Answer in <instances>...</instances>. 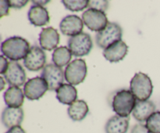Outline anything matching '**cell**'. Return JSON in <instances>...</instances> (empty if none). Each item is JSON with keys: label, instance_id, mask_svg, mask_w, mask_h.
<instances>
[{"label": "cell", "instance_id": "obj_30", "mask_svg": "<svg viewBox=\"0 0 160 133\" xmlns=\"http://www.w3.org/2000/svg\"><path fill=\"white\" fill-rule=\"evenodd\" d=\"M5 133H26L21 126H16L9 128L6 132Z\"/></svg>", "mask_w": 160, "mask_h": 133}, {"label": "cell", "instance_id": "obj_17", "mask_svg": "<svg viewBox=\"0 0 160 133\" xmlns=\"http://www.w3.org/2000/svg\"><path fill=\"white\" fill-rule=\"evenodd\" d=\"M28 19L33 25L42 27L49 23L50 17L48 10L41 5H34L30 8L28 13Z\"/></svg>", "mask_w": 160, "mask_h": 133}, {"label": "cell", "instance_id": "obj_21", "mask_svg": "<svg viewBox=\"0 0 160 133\" xmlns=\"http://www.w3.org/2000/svg\"><path fill=\"white\" fill-rule=\"evenodd\" d=\"M89 112V108L87 103L84 100H76L70 105L67 113L70 118L74 121H81L87 116Z\"/></svg>", "mask_w": 160, "mask_h": 133}, {"label": "cell", "instance_id": "obj_18", "mask_svg": "<svg viewBox=\"0 0 160 133\" xmlns=\"http://www.w3.org/2000/svg\"><path fill=\"white\" fill-rule=\"evenodd\" d=\"M129 117L112 116L105 125L106 133H127L129 128Z\"/></svg>", "mask_w": 160, "mask_h": 133}, {"label": "cell", "instance_id": "obj_11", "mask_svg": "<svg viewBox=\"0 0 160 133\" xmlns=\"http://www.w3.org/2000/svg\"><path fill=\"white\" fill-rule=\"evenodd\" d=\"M4 77L11 86L20 87L26 84L25 81L27 76L24 69L16 61H10L9 63V67L5 73Z\"/></svg>", "mask_w": 160, "mask_h": 133}, {"label": "cell", "instance_id": "obj_5", "mask_svg": "<svg viewBox=\"0 0 160 133\" xmlns=\"http://www.w3.org/2000/svg\"><path fill=\"white\" fill-rule=\"evenodd\" d=\"M88 73V67L84 59H76L70 62L66 67L64 76L67 82L77 85L85 79Z\"/></svg>", "mask_w": 160, "mask_h": 133}, {"label": "cell", "instance_id": "obj_4", "mask_svg": "<svg viewBox=\"0 0 160 133\" xmlns=\"http://www.w3.org/2000/svg\"><path fill=\"white\" fill-rule=\"evenodd\" d=\"M123 35V30L118 23L109 22L106 28L96 34L95 40L100 48L106 49L112 44L120 41Z\"/></svg>", "mask_w": 160, "mask_h": 133}, {"label": "cell", "instance_id": "obj_6", "mask_svg": "<svg viewBox=\"0 0 160 133\" xmlns=\"http://www.w3.org/2000/svg\"><path fill=\"white\" fill-rule=\"evenodd\" d=\"M68 47L72 55L79 57L89 54L93 47V42L90 34L82 32L69 39Z\"/></svg>", "mask_w": 160, "mask_h": 133}, {"label": "cell", "instance_id": "obj_2", "mask_svg": "<svg viewBox=\"0 0 160 133\" xmlns=\"http://www.w3.org/2000/svg\"><path fill=\"white\" fill-rule=\"evenodd\" d=\"M137 99L131 90L118 91L116 92L112 99V106L117 115L120 117H129L133 112L136 105Z\"/></svg>", "mask_w": 160, "mask_h": 133}, {"label": "cell", "instance_id": "obj_27", "mask_svg": "<svg viewBox=\"0 0 160 133\" xmlns=\"http://www.w3.org/2000/svg\"><path fill=\"white\" fill-rule=\"evenodd\" d=\"M28 3V1H20V0H12V1H9V7L14 8V9H21L23 6H25L27 5V3Z\"/></svg>", "mask_w": 160, "mask_h": 133}, {"label": "cell", "instance_id": "obj_10", "mask_svg": "<svg viewBox=\"0 0 160 133\" xmlns=\"http://www.w3.org/2000/svg\"><path fill=\"white\" fill-rule=\"evenodd\" d=\"M23 64L28 70L38 71L44 68L46 64V55L44 50L38 46H32L24 58Z\"/></svg>", "mask_w": 160, "mask_h": 133}, {"label": "cell", "instance_id": "obj_3", "mask_svg": "<svg viewBox=\"0 0 160 133\" xmlns=\"http://www.w3.org/2000/svg\"><path fill=\"white\" fill-rule=\"evenodd\" d=\"M131 91L138 100H148L152 95L153 85L151 78L145 74L136 73L131 81Z\"/></svg>", "mask_w": 160, "mask_h": 133}, {"label": "cell", "instance_id": "obj_16", "mask_svg": "<svg viewBox=\"0 0 160 133\" xmlns=\"http://www.w3.org/2000/svg\"><path fill=\"white\" fill-rule=\"evenodd\" d=\"M156 112V105L151 100H138L133 110V117L139 122L146 121Z\"/></svg>", "mask_w": 160, "mask_h": 133}, {"label": "cell", "instance_id": "obj_9", "mask_svg": "<svg viewBox=\"0 0 160 133\" xmlns=\"http://www.w3.org/2000/svg\"><path fill=\"white\" fill-rule=\"evenodd\" d=\"M48 90L47 82L42 77H35L28 80L24 84V95L28 100H36L42 98Z\"/></svg>", "mask_w": 160, "mask_h": 133}, {"label": "cell", "instance_id": "obj_7", "mask_svg": "<svg viewBox=\"0 0 160 133\" xmlns=\"http://www.w3.org/2000/svg\"><path fill=\"white\" fill-rule=\"evenodd\" d=\"M82 20L88 29L97 32L102 31L109 23L106 13L90 8L83 13Z\"/></svg>", "mask_w": 160, "mask_h": 133}, {"label": "cell", "instance_id": "obj_25", "mask_svg": "<svg viewBox=\"0 0 160 133\" xmlns=\"http://www.w3.org/2000/svg\"><path fill=\"white\" fill-rule=\"evenodd\" d=\"M88 7L90 9H95L98 10L106 12L109 7V2L106 0L101 1H89Z\"/></svg>", "mask_w": 160, "mask_h": 133}, {"label": "cell", "instance_id": "obj_29", "mask_svg": "<svg viewBox=\"0 0 160 133\" xmlns=\"http://www.w3.org/2000/svg\"><path fill=\"white\" fill-rule=\"evenodd\" d=\"M1 70H0V74H5V73L7 70L8 67H9V63L7 59L4 57L3 55H1Z\"/></svg>", "mask_w": 160, "mask_h": 133}, {"label": "cell", "instance_id": "obj_31", "mask_svg": "<svg viewBox=\"0 0 160 133\" xmlns=\"http://www.w3.org/2000/svg\"><path fill=\"white\" fill-rule=\"evenodd\" d=\"M0 81H2V87H1V90H2L3 89V88H4V85H5V83H4V81H3V78H0Z\"/></svg>", "mask_w": 160, "mask_h": 133}, {"label": "cell", "instance_id": "obj_14", "mask_svg": "<svg viewBox=\"0 0 160 133\" xmlns=\"http://www.w3.org/2000/svg\"><path fill=\"white\" fill-rule=\"evenodd\" d=\"M23 110L21 107H6L2 113V122L6 128L20 126L23 120Z\"/></svg>", "mask_w": 160, "mask_h": 133}, {"label": "cell", "instance_id": "obj_20", "mask_svg": "<svg viewBox=\"0 0 160 133\" xmlns=\"http://www.w3.org/2000/svg\"><path fill=\"white\" fill-rule=\"evenodd\" d=\"M56 98L62 104L71 105L78 98V91L72 84L63 83L56 90Z\"/></svg>", "mask_w": 160, "mask_h": 133}, {"label": "cell", "instance_id": "obj_1", "mask_svg": "<svg viewBox=\"0 0 160 133\" xmlns=\"http://www.w3.org/2000/svg\"><path fill=\"white\" fill-rule=\"evenodd\" d=\"M30 50V44L25 38L13 36L2 42L1 52L3 56L12 61L24 59Z\"/></svg>", "mask_w": 160, "mask_h": 133}, {"label": "cell", "instance_id": "obj_24", "mask_svg": "<svg viewBox=\"0 0 160 133\" xmlns=\"http://www.w3.org/2000/svg\"><path fill=\"white\" fill-rule=\"evenodd\" d=\"M145 126L151 132L160 133V111H156L150 116Z\"/></svg>", "mask_w": 160, "mask_h": 133}, {"label": "cell", "instance_id": "obj_15", "mask_svg": "<svg viewBox=\"0 0 160 133\" xmlns=\"http://www.w3.org/2000/svg\"><path fill=\"white\" fill-rule=\"evenodd\" d=\"M128 53V46L124 42L120 40L105 49L103 56L109 62L117 63L122 60L127 56Z\"/></svg>", "mask_w": 160, "mask_h": 133}, {"label": "cell", "instance_id": "obj_22", "mask_svg": "<svg viewBox=\"0 0 160 133\" xmlns=\"http://www.w3.org/2000/svg\"><path fill=\"white\" fill-rule=\"evenodd\" d=\"M72 57V53L69 48L66 46H60L54 50L52 56L53 63L57 67H62L68 65Z\"/></svg>", "mask_w": 160, "mask_h": 133}, {"label": "cell", "instance_id": "obj_23", "mask_svg": "<svg viewBox=\"0 0 160 133\" xmlns=\"http://www.w3.org/2000/svg\"><path fill=\"white\" fill-rule=\"evenodd\" d=\"M62 3L64 5L66 9L73 12H79L84 10L88 6L89 1L88 0H79V1H70V0H62Z\"/></svg>", "mask_w": 160, "mask_h": 133}, {"label": "cell", "instance_id": "obj_8", "mask_svg": "<svg viewBox=\"0 0 160 133\" xmlns=\"http://www.w3.org/2000/svg\"><path fill=\"white\" fill-rule=\"evenodd\" d=\"M64 77L62 69L52 64H47L42 73V78L45 80L50 91L57 90L59 86L63 84Z\"/></svg>", "mask_w": 160, "mask_h": 133}, {"label": "cell", "instance_id": "obj_13", "mask_svg": "<svg viewBox=\"0 0 160 133\" xmlns=\"http://www.w3.org/2000/svg\"><path fill=\"white\" fill-rule=\"evenodd\" d=\"M39 43L45 50L56 49L59 43V34L57 30L52 27L43 28L39 34Z\"/></svg>", "mask_w": 160, "mask_h": 133}, {"label": "cell", "instance_id": "obj_28", "mask_svg": "<svg viewBox=\"0 0 160 133\" xmlns=\"http://www.w3.org/2000/svg\"><path fill=\"white\" fill-rule=\"evenodd\" d=\"M0 6H1V17H4L9 14V1H1L0 2Z\"/></svg>", "mask_w": 160, "mask_h": 133}, {"label": "cell", "instance_id": "obj_19", "mask_svg": "<svg viewBox=\"0 0 160 133\" xmlns=\"http://www.w3.org/2000/svg\"><path fill=\"white\" fill-rule=\"evenodd\" d=\"M4 100L9 107L19 108L23 105L24 100V92L20 87L10 86L4 93Z\"/></svg>", "mask_w": 160, "mask_h": 133}, {"label": "cell", "instance_id": "obj_26", "mask_svg": "<svg viewBox=\"0 0 160 133\" xmlns=\"http://www.w3.org/2000/svg\"><path fill=\"white\" fill-rule=\"evenodd\" d=\"M131 133H152L147 128L145 125L142 124H138L135 125L131 129Z\"/></svg>", "mask_w": 160, "mask_h": 133}, {"label": "cell", "instance_id": "obj_12", "mask_svg": "<svg viewBox=\"0 0 160 133\" xmlns=\"http://www.w3.org/2000/svg\"><path fill=\"white\" fill-rule=\"evenodd\" d=\"M84 22L77 15H68L64 17L60 22L59 28L61 32L67 36H73L82 33Z\"/></svg>", "mask_w": 160, "mask_h": 133}]
</instances>
